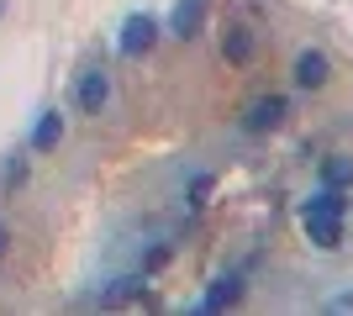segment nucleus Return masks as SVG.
<instances>
[{
    "instance_id": "obj_1",
    "label": "nucleus",
    "mask_w": 353,
    "mask_h": 316,
    "mask_svg": "<svg viewBox=\"0 0 353 316\" xmlns=\"http://www.w3.org/2000/svg\"><path fill=\"white\" fill-rule=\"evenodd\" d=\"M74 101H79V111H85V116H95V111L111 101V79H105V69H85V79H79V95H74Z\"/></svg>"
},
{
    "instance_id": "obj_2",
    "label": "nucleus",
    "mask_w": 353,
    "mask_h": 316,
    "mask_svg": "<svg viewBox=\"0 0 353 316\" xmlns=\"http://www.w3.org/2000/svg\"><path fill=\"white\" fill-rule=\"evenodd\" d=\"M153 43H159V21H148V16H132V21L121 27V53H127V59L148 53Z\"/></svg>"
},
{
    "instance_id": "obj_3",
    "label": "nucleus",
    "mask_w": 353,
    "mask_h": 316,
    "mask_svg": "<svg viewBox=\"0 0 353 316\" xmlns=\"http://www.w3.org/2000/svg\"><path fill=\"white\" fill-rule=\"evenodd\" d=\"M327 74H332L327 53H301V59H295V85H301V90H322Z\"/></svg>"
},
{
    "instance_id": "obj_4",
    "label": "nucleus",
    "mask_w": 353,
    "mask_h": 316,
    "mask_svg": "<svg viewBox=\"0 0 353 316\" xmlns=\"http://www.w3.org/2000/svg\"><path fill=\"white\" fill-rule=\"evenodd\" d=\"M280 116H285V101H280V95H264V101L248 105L243 127H248V132H269V127H280Z\"/></svg>"
},
{
    "instance_id": "obj_5",
    "label": "nucleus",
    "mask_w": 353,
    "mask_h": 316,
    "mask_svg": "<svg viewBox=\"0 0 353 316\" xmlns=\"http://www.w3.org/2000/svg\"><path fill=\"white\" fill-rule=\"evenodd\" d=\"M306 232L316 248H343V216H306Z\"/></svg>"
},
{
    "instance_id": "obj_6",
    "label": "nucleus",
    "mask_w": 353,
    "mask_h": 316,
    "mask_svg": "<svg viewBox=\"0 0 353 316\" xmlns=\"http://www.w3.org/2000/svg\"><path fill=\"white\" fill-rule=\"evenodd\" d=\"M59 143H63V116L59 111H43V121L32 127V148L48 153V148H59Z\"/></svg>"
},
{
    "instance_id": "obj_7",
    "label": "nucleus",
    "mask_w": 353,
    "mask_h": 316,
    "mask_svg": "<svg viewBox=\"0 0 353 316\" xmlns=\"http://www.w3.org/2000/svg\"><path fill=\"white\" fill-rule=\"evenodd\" d=\"M201 16H206V0H179V6H174V32H179V37H195Z\"/></svg>"
},
{
    "instance_id": "obj_8",
    "label": "nucleus",
    "mask_w": 353,
    "mask_h": 316,
    "mask_svg": "<svg viewBox=\"0 0 353 316\" xmlns=\"http://www.w3.org/2000/svg\"><path fill=\"white\" fill-rule=\"evenodd\" d=\"M221 53H227V59H232V63H248V59H253V32L232 27V32H227V37H221Z\"/></svg>"
},
{
    "instance_id": "obj_9",
    "label": "nucleus",
    "mask_w": 353,
    "mask_h": 316,
    "mask_svg": "<svg viewBox=\"0 0 353 316\" xmlns=\"http://www.w3.org/2000/svg\"><path fill=\"white\" fill-rule=\"evenodd\" d=\"M237 295H243V285H237V274H227V280H216V285H211V295L201 306H206V311H221V306H232Z\"/></svg>"
},
{
    "instance_id": "obj_10",
    "label": "nucleus",
    "mask_w": 353,
    "mask_h": 316,
    "mask_svg": "<svg viewBox=\"0 0 353 316\" xmlns=\"http://www.w3.org/2000/svg\"><path fill=\"white\" fill-rule=\"evenodd\" d=\"M343 211H348V200L338 190H322L316 200H306V216H343Z\"/></svg>"
},
{
    "instance_id": "obj_11",
    "label": "nucleus",
    "mask_w": 353,
    "mask_h": 316,
    "mask_svg": "<svg viewBox=\"0 0 353 316\" xmlns=\"http://www.w3.org/2000/svg\"><path fill=\"white\" fill-rule=\"evenodd\" d=\"M327 180H332V185H353V164L332 158V164H327Z\"/></svg>"
},
{
    "instance_id": "obj_12",
    "label": "nucleus",
    "mask_w": 353,
    "mask_h": 316,
    "mask_svg": "<svg viewBox=\"0 0 353 316\" xmlns=\"http://www.w3.org/2000/svg\"><path fill=\"white\" fill-rule=\"evenodd\" d=\"M0 253H6V222H0Z\"/></svg>"
}]
</instances>
